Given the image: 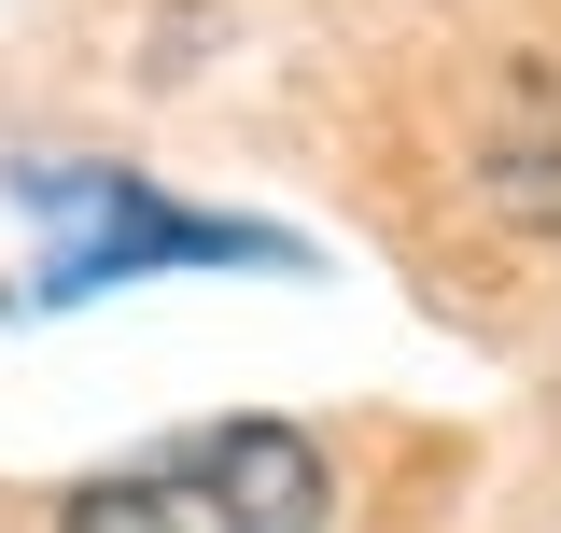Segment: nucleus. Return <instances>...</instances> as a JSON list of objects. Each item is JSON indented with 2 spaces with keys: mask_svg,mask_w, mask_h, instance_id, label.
I'll return each mask as SVG.
<instances>
[{
  "mask_svg": "<svg viewBox=\"0 0 561 533\" xmlns=\"http://www.w3.org/2000/svg\"><path fill=\"white\" fill-rule=\"evenodd\" d=\"M14 197L57 225V253H43V309H70V295H99V281H140V266H295V239H267V225H239V211H197V197H154V183H127V169H14Z\"/></svg>",
  "mask_w": 561,
  "mask_h": 533,
  "instance_id": "nucleus-2",
  "label": "nucleus"
},
{
  "mask_svg": "<svg viewBox=\"0 0 561 533\" xmlns=\"http://www.w3.org/2000/svg\"><path fill=\"white\" fill-rule=\"evenodd\" d=\"M491 211H505V225H534V239H561V99H548V113H519V127L491 140Z\"/></svg>",
  "mask_w": 561,
  "mask_h": 533,
  "instance_id": "nucleus-3",
  "label": "nucleus"
},
{
  "mask_svg": "<svg viewBox=\"0 0 561 533\" xmlns=\"http://www.w3.org/2000/svg\"><path fill=\"white\" fill-rule=\"evenodd\" d=\"M323 520H337V477L295 421H197L57 491V533H323Z\"/></svg>",
  "mask_w": 561,
  "mask_h": 533,
  "instance_id": "nucleus-1",
  "label": "nucleus"
}]
</instances>
